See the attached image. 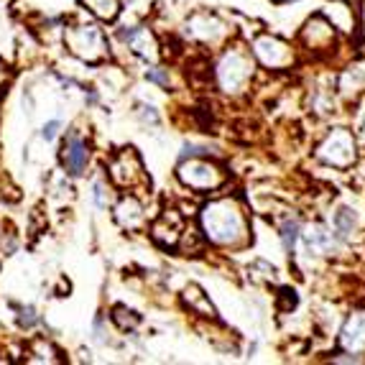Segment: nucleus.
Masks as SVG:
<instances>
[{
  "instance_id": "obj_5",
  "label": "nucleus",
  "mask_w": 365,
  "mask_h": 365,
  "mask_svg": "<svg viewBox=\"0 0 365 365\" xmlns=\"http://www.w3.org/2000/svg\"><path fill=\"white\" fill-rule=\"evenodd\" d=\"M177 179L184 189H192L197 194L217 192L228 181V174L217 161L204 156H186L177 166Z\"/></svg>"
},
{
  "instance_id": "obj_30",
  "label": "nucleus",
  "mask_w": 365,
  "mask_h": 365,
  "mask_svg": "<svg viewBox=\"0 0 365 365\" xmlns=\"http://www.w3.org/2000/svg\"><path fill=\"white\" fill-rule=\"evenodd\" d=\"M358 23H360V29L365 31V0H360V8H358Z\"/></svg>"
},
{
  "instance_id": "obj_6",
  "label": "nucleus",
  "mask_w": 365,
  "mask_h": 365,
  "mask_svg": "<svg viewBox=\"0 0 365 365\" xmlns=\"http://www.w3.org/2000/svg\"><path fill=\"white\" fill-rule=\"evenodd\" d=\"M337 44H340V33L322 10L309 15L304 26L299 29L297 49H301L306 57H329L337 49Z\"/></svg>"
},
{
  "instance_id": "obj_7",
  "label": "nucleus",
  "mask_w": 365,
  "mask_h": 365,
  "mask_svg": "<svg viewBox=\"0 0 365 365\" xmlns=\"http://www.w3.org/2000/svg\"><path fill=\"white\" fill-rule=\"evenodd\" d=\"M64 44L77 59L87 61V64H100L107 59L110 54V44L103 29H97L92 23H82V26H72L64 31Z\"/></svg>"
},
{
  "instance_id": "obj_10",
  "label": "nucleus",
  "mask_w": 365,
  "mask_h": 365,
  "mask_svg": "<svg viewBox=\"0 0 365 365\" xmlns=\"http://www.w3.org/2000/svg\"><path fill=\"white\" fill-rule=\"evenodd\" d=\"M335 92L343 103H355L365 95V57L348 61L335 80Z\"/></svg>"
},
{
  "instance_id": "obj_31",
  "label": "nucleus",
  "mask_w": 365,
  "mask_h": 365,
  "mask_svg": "<svg viewBox=\"0 0 365 365\" xmlns=\"http://www.w3.org/2000/svg\"><path fill=\"white\" fill-rule=\"evenodd\" d=\"M274 6H289V3H297V0H271Z\"/></svg>"
},
{
  "instance_id": "obj_16",
  "label": "nucleus",
  "mask_w": 365,
  "mask_h": 365,
  "mask_svg": "<svg viewBox=\"0 0 365 365\" xmlns=\"http://www.w3.org/2000/svg\"><path fill=\"white\" fill-rule=\"evenodd\" d=\"M112 215H115V223L123 230H141L143 225H146V207H143L135 194L120 197L115 209H112Z\"/></svg>"
},
{
  "instance_id": "obj_25",
  "label": "nucleus",
  "mask_w": 365,
  "mask_h": 365,
  "mask_svg": "<svg viewBox=\"0 0 365 365\" xmlns=\"http://www.w3.org/2000/svg\"><path fill=\"white\" fill-rule=\"evenodd\" d=\"M146 80L154 82V84H158V87H172V75H169V69H164V67L146 69Z\"/></svg>"
},
{
  "instance_id": "obj_33",
  "label": "nucleus",
  "mask_w": 365,
  "mask_h": 365,
  "mask_svg": "<svg viewBox=\"0 0 365 365\" xmlns=\"http://www.w3.org/2000/svg\"><path fill=\"white\" fill-rule=\"evenodd\" d=\"M363 138H365V128H363Z\"/></svg>"
},
{
  "instance_id": "obj_2",
  "label": "nucleus",
  "mask_w": 365,
  "mask_h": 365,
  "mask_svg": "<svg viewBox=\"0 0 365 365\" xmlns=\"http://www.w3.org/2000/svg\"><path fill=\"white\" fill-rule=\"evenodd\" d=\"M255 69H258V64H255L251 49L240 44L225 46V52L220 54V59L215 64L217 90L230 97L246 95L251 90V84H253Z\"/></svg>"
},
{
  "instance_id": "obj_15",
  "label": "nucleus",
  "mask_w": 365,
  "mask_h": 365,
  "mask_svg": "<svg viewBox=\"0 0 365 365\" xmlns=\"http://www.w3.org/2000/svg\"><path fill=\"white\" fill-rule=\"evenodd\" d=\"M322 13L327 15V21L335 26L337 33L350 36L358 29V8H352V3H348V0H327Z\"/></svg>"
},
{
  "instance_id": "obj_3",
  "label": "nucleus",
  "mask_w": 365,
  "mask_h": 365,
  "mask_svg": "<svg viewBox=\"0 0 365 365\" xmlns=\"http://www.w3.org/2000/svg\"><path fill=\"white\" fill-rule=\"evenodd\" d=\"M314 158L320 164L329 166V169H352L360 158V146L358 135L352 133L350 128H329L327 133L322 135L320 143L314 146Z\"/></svg>"
},
{
  "instance_id": "obj_17",
  "label": "nucleus",
  "mask_w": 365,
  "mask_h": 365,
  "mask_svg": "<svg viewBox=\"0 0 365 365\" xmlns=\"http://www.w3.org/2000/svg\"><path fill=\"white\" fill-rule=\"evenodd\" d=\"M337 343H340L343 350L363 355L365 352V312H352L350 317L345 320Z\"/></svg>"
},
{
  "instance_id": "obj_12",
  "label": "nucleus",
  "mask_w": 365,
  "mask_h": 365,
  "mask_svg": "<svg viewBox=\"0 0 365 365\" xmlns=\"http://www.w3.org/2000/svg\"><path fill=\"white\" fill-rule=\"evenodd\" d=\"M299 240L304 243V253L312 258V255H329L335 253L337 238L332 235L325 223H309L304 228L301 225V232H299Z\"/></svg>"
},
{
  "instance_id": "obj_4",
  "label": "nucleus",
  "mask_w": 365,
  "mask_h": 365,
  "mask_svg": "<svg viewBox=\"0 0 365 365\" xmlns=\"http://www.w3.org/2000/svg\"><path fill=\"white\" fill-rule=\"evenodd\" d=\"M251 54H253L255 64L266 72H286L299 61L297 44H291L276 33H269V31L255 33L253 41H251Z\"/></svg>"
},
{
  "instance_id": "obj_32",
  "label": "nucleus",
  "mask_w": 365,
  "mask_h": 365,
  "mask_svg": "<svg viewBox=\"0 0 365 365\" xmlns=\"http://www.w3.org/2000/svg\"><path fill=\"white\" fill-rule=\"evenodd\" d=\"M0 77H3V61H0Z\"/></svg>"
},
{
  "instance_id": "obj_9",
  "label": "nucleus",
  "mask_w": 365,
  "mask_h": 365,
  "mask_svg": "<svg viewBox=\"0 0 365 365\" xmlns=\"http://www.w3.org/2000/svg\"><path fill=\"white\" fill-rule=\"evenodd\" d=\"M107 174H110L112 184L123 186V189H133V186L146 181L143 164L141 158H138V154H135V149L118 151V154L110 158V164H107Z\"/></svg>"
},
{
  "instance_id": "obj_24",
  "label": "nucleus",
  "mask_w": 365,
  "mask_h": 365,
  "mask_svg": "<svg viewBox=\"0 0 365 365\" xmlns=\"http://www.w3.org/2000/svg\"><path fill=\"white\" fill-rule=\"evenodd\" d=\"M33 355H38V360H44V363H57V350H54V345L52 343H46V340H36L33 343Z\"/></svg>"
},
{
  "instance_id": "obj_27",
  "label": "nucleus",
  "mask_w": 365,
  "mask_h": 365,
  "mask_svg": "<svg viewBox=\"0 0 365 365\" xmlns=\"http://www.w3.org/2000/svg\"><path fill=\"white\" fill-rule=\"evenodd\" d=\"M138 118L143 120V123H151V126H158L161 123V118H158V112L151 107V105H138Z\"/></svg>"
},
{
  "instance_id": "obj_20",
  "label": "nucleus",
  "mask_w": 365,
  "mask_h": 365,
  "mask_svg": "<svg viewBox=\"0 0 365 365\" xmlns=\"http://www.w3.org/2000/svg\"><path fill=\"white\" fill-rule=\"evenodd\" d=\"M80 3L100 21H115L120 13V0H80Z\"/></svg>"
},
{
  "instance_id": "obj_14",
  "label": "nucleus",
  "mask_w": 365,
  "mask_h": 365,
  "mask_svg": "<svg viewBox=\"0 0 365 365\" xmlns=\"http://www.w3.org/2000/svg\"><path fill=\"white\" fill-rule=\"evenodd\" d=\"M87 164H90V149H87V143L80 135L72 133L64 141V146H61V166L72 177H82Z\"/></svg>"
},
{
  "instance_id": "obj_26",
  "label": "nucleus",
  "mask_w": 365,
  "mask_h": 365,
  "mask_svg": "<svg viewBox=\"0 0 365 365\" xmlns=\"http://www.w3.org/2000/svg\"><path fill=\"white\" fill-rule=\"evenodd\" d=\"M18 322H21V327L31 329L38 325V314L33 306H21V312H18Z\"/></svg>"
},
{
  "instance_id": "obj_19",
  "label": "nucleus",
  "mask_w": 365,
  "mask_h": 365,
  "mask_svg": "<svg viewBox=\"0 0 365 365\" xmlns=\"http://www.w3.org/2000/svg\"><path fill=\"white\" fill-rule=\"evenodd\" d=\"M358 228V212L352 207H340L332 217V235L337 238V243L350 240V235Z\"/></svg>"
},
{
  "instance_id": "obj_8",
  "label": "nucleus",
  "mask_w": 365,
  "mask_h": 365,
  "mask_svg": "<svg viewBox=\"0 0 365 365\" xmlns=\"http://www.w3.org/2000/svg\"><path fill=\"white\" fill-rule=\"evenodd\" d=\"M184 36L204 46H220L232 36V29L220 18L217 13L209 10H197L186 18L184 23Z\"/></svg>"
},
{
  "instance_id": "obj_1",
  "label": "nucleus",
  "mask_w": 365,
  "mask_h": 365,
  "mask_svg": "<svg viewBox=\"0 0 365 365\" xmlns=\"http://www.w3.org/2000/svg\"><path fill=\"white\" fill-rule=\"evenodd\" d=\"M200 232L204 243L223 251H243L251 246V217L238 197H217L200 207Z\"/></svg>"
},
{
  "instance_id": "obj_22",
  "label": "nucleus",
  "mask_w": 365,
  "mask_h": 365,
  "mask_svg": "<svg viewBox=\"0 0 365 365\" xmlns=\"http://www.w3.org/2000/svg\"><path fill=\"white\" fill-rule=\"evenodd\" d=\"M112 322H115L123 332H133V329L141 325V314H135L133 309L118 304L115 309H112Z\"/></svg>"
},
{
  "instance_id": "obj_11",
  "label": "nucleus",
  "mask_w": 365,
  "mask_h": 365,
  "mask_svg": "<svg viewBox=\"0 0 365 365\" xmlns=\"http://www.w3.org/2000/svg\"><path fill=\"white\" fill-rule=\"evenodd\" d=\"M120 38L128 44V49L141 57L143 61H158L161 57V46H158V38L156 33L149 29V26H131V29H120Z\"/></svg>"
},
{
  "instance_id": "obj_28",
  "label": "nucleus",
  "mask_w": 365,
  "mask_h": 365,
  "mask_svg": "<svg viewBox=\"0 0 365 365\" xmlns=\"http://www.w3.org/2000/svg\"><path fill=\"white\" fill-rule=\"evenodd\" d=\"M59 128H61V123H59V120H49V123H46V126L41 128V138H44L46 143H49V141H54V138H57V135H59Z\"/></svg>"
},
{
  "instance_id": "obj_21",
  "label": "nucleus",
  "mask_w": 365,
  "mask_h": 365,
  "mask_svg": "<svg viewBox=\"0 0 365 365\" xmlns=\"http://www.w3.org/2000/svg\"><path fill=\"white\" fill-rule=\"evenodd\" d=\"M299 232H301V220H299V217H294V215H289L281 225H278V238H281L283 251H286L289 255L297 251Z\"/></svg>"
},
{
  "instance_id": "obj_23",
  "label": "nucleus",
  "mask_w": 365,
  "mask_h": 365,
  "mask_svg": "<svg viewBox=\"0 0 365 365\" xmlns=\"http://www.w3.org/2000/svg\"><path fill=\"white\" fill-rule=\"evenodd\" d=\"M276 299H278V312H281V314L294 312V309H297V304H299L297 291L289 289V286H283V289H278V294H276Z\"/></svg>"
},
{
  "instance_id": "obj_29",
  "label": "nucleus",
  "mask_w": 365,
  "mask_h": 365,
  "mask_svg": "<svg viewBox=\"0 0 365 365\" xmlns=\"http://www.w3.org/2000/svg\"><path fill=\"white\" fill-rule=\"evenodd\" d=\"M95 204L97 207H105V186L95 184Z\"/></svg>"
},
{
  "instance_id": "obj_18",
  "label": "nucleus",
  "mask_w": 365,
  "mask_h": 365,
  "mask_svg": "<svg viewBox=\"0 0 365 365\" xmlns=\"http://www.w3.org/2000/svg\"><path fill=\"white\" fill-rule=\"evenodd\" d=\"M181 301H184L186 309H189L192 314H197V317H204V320H217L215 304L209 301V297L204 294V289L197 286V283H186L184 291H181Z\"/></svg>"
},
{
  "instance_id": "obj_13",
  "label": "nucleus",
  "mask_w": 365,
  "mask_h": 365,
  "mask_svg": "<svg viewBox=\"0 0 365 365\" xmlns=\"http://www.w3.org/2000/svg\"><path fill=\"white\" fill-rule=\"evenodd\" d=\"M181 230H184V220L177 209H166L161 215L154 220L151 225V238L156 240L158 246L164 248H177L181 238Z\"/></svg>"
}]
</instances>
